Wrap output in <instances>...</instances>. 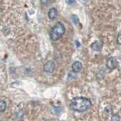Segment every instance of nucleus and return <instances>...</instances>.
Masks as SVG:
<instances>
[{
	"mask_svg": "<svg viewBox=\"0 0 121 121\" xmlns=\"http://www.w3.org/2000/svg\"><path fill=\"white\" fill-rule=\"evenodd\" d=\"M48 16L51 20H55L57 17V16H58V11H57V9H55V8H52V9L48 11Z\"/></svg>",
	"mask_w": 121,
	"mask_h": 121,
	"instance_id": "423d86ee",
	"label": "nucleus"
},
{
	"mask_svg": "<svg viewBox=\"0 0 121 121\" xmlns=\"http://www.w3.org/2000/svg\"><path fill=\"white\" fill-rule=\"evenodd\" d=\"M117 43L119 45H121V34H120L118 37H117Z\"/></svg>",
	"mask_w": 121,
	"mask_h": 121,
	"instance_id": "9b49d317",
	"label": "nucleus"
},
{
	"mask_svg": "<svg viewBox=\"0 0 121 121\" xmlns=\"http://www.w3.org/2000/svg\"><path fill=\"white\" fill-rule=\"evenodd\" d=\"M6 108V103L5 101L0 100V112H2Z\"/></svg>",
	"mask_w": 121,
	"mask_h": 121,
	"instance_id": "6e6552de",
	"label": "nucleus"
},
{
	"mask_svg": "<svg viewBox=\"0 0 121 121\" xmlns=\"http://www.w3.org/2000/svg\"><path fill=\"white\" fill-rule=\"evenodd\" d=\"M91 48H92V50L95 51V52H100L101 50V48H102V45L100 42L98 41H95L91 45Z\"/></svg>",
	"mask_w": 121,
	"mask_h": 121,
	"instance_id": "0eeeda50",
	"label": "nucleus"
},
{
	"mask_svg": "<svg viewBox=\"0 0 121 121\" xmlns=\"http://www.w3.org/2000/svg\"><path fill=\"white\" fill-rule=\"evenodd\" d=\"M108 68H109L110 70H113L117 66V61H116V59L113 57H111L109 58L107 60V64H106Z\"/></svg>",
	"mask_w": 121,
	"mask_h": 121,
	"instance_id": "20e7f679",
	"label": "nucleus"
},
{
	"mask_svg": "<svg viewBox=\"0 0 121 121\" xmlns=\"http://www.w3.org/2000/svg\"><path fill=\"white\" fill-rule=\"evenodd\" d=\"M55 67V64L54 61H53V60H49V61H48L44 65L43 70H44V71L45 72V73H52V72L54 71Z\"/></svg>",
	"mask_w": 121,
	"mask_h": 121,
	"instance_id": "7ed1b4c3",
	"label": "nucleus"
},
{
	"mask_svg": "<svg viewBox=\"0 0 121 121\" xmlns=\"http://www.w3.org/2000/svg\"><path fill=\"white\" fill-rule=\"evenodd\" d=\"M112 120H120V117H119V116H117V115H114V116L112 117Z\"/></svg>",
	"mask_w": 121,
	"mask_h": 121,
	"instance_id": "f8f14e48",
	"label": "nucleus"
},
{
	"mask_svg": "<svg viewBox=\"0 0 121 121\" xmlns=\"http://www.w3.org/2000/svg\"><path fill=\"white\" fill-rule=\"evenodd\" d=\"M48 2V0H41V3L43 4V5H46Z\"/></svg>",
	"mask_w": 121,
	"mask_h": 121,
	"instance_id": "ddd939ff",
	"label": "nucleus"
},
{
	"mask_svg": "<svg viewBox=\"0 0 121 121\" xmlns=\"http://www.w3.org/2000/svg\"><path fill=\"white\" fill-rule=\"evenodd\" d=\"M66 2L70 4V5H72V4H75L76 3V1L75 0H66Z\"/></svg>",
	"mask_w": 121,
	"mask_h": 121,
	"instance_id": "9d476101",
	"label": "nucleus"
},
{
	"mask_svg": "<svg viewBox=\"0 0 121 121\" xmlns=\"http://www.w3.org/2000/svg\"><path fill=\"white\" fill-rule=\"evenodd\" d=\"M70 106V108L75 111L85 112L92 107V102L84 97H76L71 100Z\"/></svg>",
	"mask_w": 121,
	"mask_h": 121,
	"instance_id": "f257e3e1",
	"label": "nucleus"
},
{
	"mask_svg": "<svg viewBox=\"0 0 121 121\" xmlns=\"http://www.w3.org/2000/svg\"><path fill=\"white\" fill-rule=\"evenodd\" d=\"M76 45H77V47H79V42H76Z\"/></svg>",
	"mask_w": 121,
	"mask_h": 121,
	"instance_id": "4468645a",
	"label": "nucleus"
},
{
	"mask_svg": "<svg viewBox=\"0 0 121 121\" xmlns=\"http://www.w3.org/2000/svg\"><path fill=\"white\" fill-rule=\"evenodd\" d=\"M72 20H73V21L75 24H79V19L77 16H75V15H73V16H72Z\"/></svg>",
	"mask_w": 121,
	"mask_h": 121,
	"instance_id": "1a4fd4ad",
	"label": "nucleus"
},
{
	"mask_svg": "<svg viewBox=\"0 0 121 121\" xmlns=\"http://www.w3.org/2000/svg\"><path fill=\"white\" fill-rule=\"evenodd\" d=\"M64 32H65L64 25L60 22L57 23L51 30V32H50L51 39L53 41H56L59 39L60 38L64 35Z\"/></svg>",
	"mask_w": 121,
	"mask_h": 121,
	"instance_id": "f03ea898",
	"label": "nucleus"
},
{
	"mask_svg": "<svg viewBox=\"0 0 121 121\" xmlns=\"http://www.w3.org/2000/svg\"><path fill=\"white\" fill-rule=\"evenodd\" d=\"M82 65L79 61H75L73 64H72V70L74 73H79L82 70Z\"/></svg>",
	"mask_w": 121,
	"mask_h": 121,
	"instance_id": "39448f33",
	"label": "nucleus"
}]
</instances>
